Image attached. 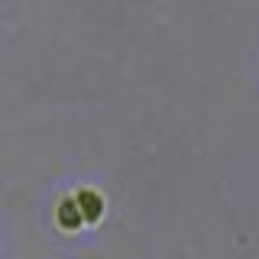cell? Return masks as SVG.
I'll return each instance as SVG.
<instances>
[{
    "mask_svg": "<svg viewBox=\"0 0 259 259\" xmlns=\"http://www.w3.org/2000/svg\"><path fill=\"white\" fill-rule=\"evenodd\" d=\"M75 201H78L81 217H84V227H97L104 221V214H107V201H104V194L97 188H78Z\"/></svg>",
    "mask_w": 259,
    "mask_h": 259,
    "instance_id": "1",
    "label": "cell"
},
{
    "mask_svg": "<svg viewBox=\"0 0 259 259\" xmlns=\"http://www.w3.org/2000/svg\"><path fill=\"white\" fill-rule=\"evenodd\" d=\"M55 224H59L62 233H78L81 227H84V217H81L75 198H62L59 201V207H55Z\"/></svg>",
    "mask_w": 259,
    "mask_h": 259,
    "instance_id": "2",
    "label": "cell"
}]
</instances>
